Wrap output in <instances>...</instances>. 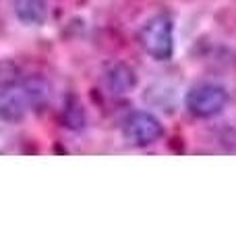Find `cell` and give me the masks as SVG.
<instances>
[{"label": "cell", "mask_w": 236, "mask_h": 249, "mask_svg": "<svg viewBox=\"0 0 236 249\" xmlns=\"http://www.w3.org/2000/svg\"><path fill=\"white\" fill-rule=\"evenodd\" d=\"M48 100V88L39 79L0 89V121L13 123L27 114L29 108L42 106Z\"/></svg>", "instance_id": "1"}, {"label": "cell", "mask_w": 236, "mask_h": 249, "mask_svg": "<svg viewBox=\"0 0 236 249\" xmlns=\"http://www.w3.org/2000/svg\"><path fill=\"white\" fill-rule=\"evenodd\" d=\"M139 42L143 50L155 60H168L174 52V25L168 15H153L141 27Z\"/></svg>", "instance_id": "2"}, {"label": "cell", "mask_w": 236, "mask_h": 249, "mask_svg": "<svg viewBox=\"0 0 236 249\" xmlns=\"http://www.w3.org/2000/svg\"><path fill=\"white\" fill-rule=\"evenodd\" d=\"M185 104L188 112L199 119H211L218 116L228 104V91L216 83H199L188 89Z\"/></svg>", "instance_id": "3"}, {"label": "cell", "mask_w": 236, "mask_h": 249, "mask_svg": "<svg viewBox=\"0 0 236 249\" xmlns=\"http://www.w3.org/2000/svg\"><path fill=\"white\" fill-rule=\"evenodd\" d=\"M122 133L133 145H152L164 135V127L157 121V116L145 110L131 112L122 123Z\"/></svg>", "instance_id": "4"}, {"label": "cell", "mask_w": 236, "mask_h": 249, "mask_svg": "<svg viewBox=\"0 0 236 249\" xmlns=\"http://www.w3.org/2000/svg\"><path fill=\"white\" fill-rule=\"evenodd\" d=\"M15 15L25 25H42L48 19V4L46 0H15Z\"/></svg>", "instance_id": "5"}, {"label": "cell", "mask_w": 236, "mask_h": 249, "mask_svg": "<svg viewBox=\"0 0 236 249\" xmlns=\"http://www.w3.org/2000/svg\"><path fill=\"white\" fill-rule=\"evenodd\" d=\"M104 83L112 93H129L133 88H135L137 79H135V73H133L131 67L118 62V65H112L106 71Z\"/></svg>", "instance_id": "6"}]
</instances>
